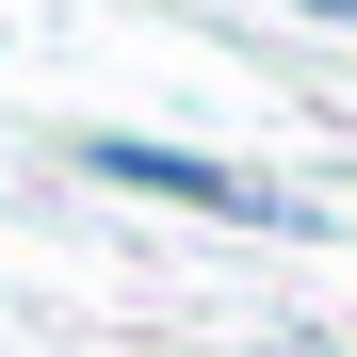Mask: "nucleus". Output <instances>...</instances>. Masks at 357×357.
Here are the masks:
<instances>
[{
  "label": "nucleus",
  "mask_w": 357,
  "mask_h": 357,
  "mask_svg": "<svg viewBox=\"0 0 357 357\" xmlns=\"http://www.w3.org/2000/svg\"><path fill=\"white\" fill-rule=\"evenodd\" d=\"M66 162L98 178V195H162V211H211V227H276V244L341 227V195L260 178V162H211V146H162V130H66Z\"/></svg>",
  "instance_id": "1"
},
{
  "label": "nucleus",
  "mask_w": 357,
  "mask_h": 357,
  "mask_svg": "<svg viewBox=\"0 0 357 357\" xmlns=\"http://www.w3.org/2000/svg\"><path fill=\"white\" fill-rule=\"evenodd\" d=\"M227 357H357V341H325V325H260V341H227Z\"/></svg>",
  "instance_id": "2"
},
{
  "label": "nucleus",
  "mask_w": 357,
  "mask_h": 357,
  "mask_svg": "<svg viewBox=\"0 0 357 357\" xmlns=\"http://www.w3.org/2000/svg\"><path fill=\"white\" fill-rule=\"evenodd\" d=\"M276 17H309V33H341V49H357V0H276Z\"/></svg>",
  "instance_id": "3"
}]
</instances>
